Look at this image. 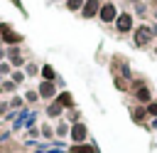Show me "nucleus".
I'll use <instances>...</instances> for the list:
<instances>
[{"mask_svg": "<svg viewBox=\"0 0 157 153\" xmlns=\"http://www.w3.org/2000/svg\"><path fill=\"white\" fill-rule=\"evenodd\" d=\"M0 37H2V42L5 44H10V47H17L20 42H22V35H17L12 27H7V25H0Z\"/></svg>", "mask_w": 157, "mask_h": 153, "instance_id": "nucleus-1", "label": "nucleus"}, {"mask_svg": "<svg viewBox=\"0 0 157 153\" xmlns=\"http://www.w3.org/2000/svg\"><path fill=\"white\" fill-rule=\"evenodd\" d=\"M69 136H71L74 146H78V143H86V136H88V131H86V126H83V123H78V121H76V123L71 126Z\"/></svg>", "mask_w": 157, "mask_h": 153, "instance_id": "nucleus-2", "label": "nucleus"}, {"mask_svg": "<svg viewBox=\"0 0 157 153\" xmlns=\"http://www.w3.org/2000/svg\"><path fill=\"white\" fill-rule=\"evenodd\" d=\"M37 94H39V99H56V89H54V81H42L39 84V89H37Z\"/></svg>", "mask_w": 157, "mask_h": 153, "instance_id": "nucleus-3", "label": "nucleus"}, {"mask_svg": "<svg viewBox=\"0 0 157 153\" xmlns=\"http://www.w3.org/2000/svg\"><path fill=\"white\" fill-rule=\"evenodd\" d=\"M98 7H101V2H98V0H86V2H83V7H81V12H83L86 17H93V15L98 12Z\"/></svg>", "mask_w": 157, "mask_h": 153, "instance_id": "nucleus-4", "label": "nucleus"}, {"mask_svg": "<svg viewBox=\"0 0 157 153\" xmlns=\"http://www.w3.org/2000/svg\"><path fill=\"white\" fill-rule=\"evenodd\" d=\"M113 17H115V7H113L110 2H108V5H103V7H101V20H105V22H110Z\"/></svg>", "mask_w": 157, "mask_h": 153, "instance_id": "nucleus-5", "label": "nucleus"}, {"mask_svg": "<svg viewBox=\"0 0 157 153\" xmlns=\"http://www.w3.org/2000/svg\"><path fill=\"white\" fill-rule=\"evenodd\" d=\"M54 101H59L64 109L74 106V99H71V94H69V91H61V94H56V99H54Z\"/></svg>", "mask_w": 157, "mask_h": 153, "instance_id": "nucleus-6", "label": "nucleus"}, {"mask_svg": "<svg viewBox=\"0 0 157 153\" xmlns=\"http://www.w3.org/2000/svg\"><path fill=\"white\" fill-rule=\"evenodd\" d=\"M61 111H64V106H61L59 101H52V104L47 106V116H52V118H56V116H61Z\"/></svg>", "mask_w": 157, "mask_h": 153, "instance_id": "nucleus-7", "label": "nucleus"}, {"mask_svg": "<svg viewBox=\"0 0 157 153\" xmlns=\"http://www.w3.org/2000/svg\"><path fill=\"white\" fill-rule=\"evenodd\" d=\"M71 153H98V151L88 143H78V146H71Z\"/></svg>", "mask_w": 157, "mask_h": 153, "instance_id": "nucleus-8", "label": "nucleus"}, {"mask_svg": "<svg viewBox=\"0 0 157 153\" xmlns=\"http://www.w3.org/2000/svg\"><path fill=\"white\" fill-rule=\"evenodd\" d=\"M39 72H42V79H44V81H54V79H56V74H54V69H52L49 64H44Z\"/></svg>", "mask_w": 157, "mask_h": 153, "instance_id": "nucleus-9", "label": "nucleus"}, {"mask_svg": "<svg viewBox=\"0 0 157 153\" xmlns=\"http://www.w3.org/2000/svg\"><path fill=\"white\" fill-rule=\"evenodd\" d=\"M118 30H120V32L130 30V15H120V17H118Z\"/></svg>", "mask_w": 157, "mask_h": 153, "instance_id": "nucleus-10", "label": "nucleus"}, {"mask_svg": "<svg viewBox=\"0 0 157 153\" xmlns=\"http://www.w3.org/2000/svg\"><path fill=\"white\" fill-rule=\"evenodd\" d=\"M10 81H12L15 86L22 84V81H25V72H12V79H10Z\"/></svg>", "mask_w": 157, "mask_h": 153, "instance_id": "nucleus-11", "label": "nucleus"}, {"mask_svg": "<svg viewBox=\"0 0 157 153\" xmlns=\"http://www.w3.org/2000/svg\"><path fill=\"white\" fill-rule=\"evenodd\" d=\"M37 99H39V94H37V91H27V94H25V101H29V104H34Z\"/></svg>", "mask_w": 157, "mask_h": 153, "instance_id": "nucleus-12", "label": "nucleus"}, {"mask_svg": "<svg viewBox=\"0 0 157 153\" xmlns=\"http://www.w3.org/2000/svg\"><path fill=\"white\" fill-rule=\"evenodd\" d=\"M66 5H69V10H78V7H83V0H69Z\"/></svg>", "mask_w": 157, "mask_h": 153, "instance_id": "nucleus-13", "label": "nucleus"}, {"mask_svg": "<svg viewBox=\"0 0 157 153\" xmlns=\"http://www.w3.org/2000/svg\"><path fill=\"white\" fill-rule=\"evenodd\" d=\"M22 101H25V99H20V96H12V99H10V106H12V109H20V106H22Z\"/></svg>", "mask_w": 157, "mask_h": 153, "instance_id": "nucleus-14", "label": "nucleus"}, {"mask_svg": "<svg viewBox=\"0 0 157 153\" xmlns=\"http://www.w3.org/2000/svg\"><path fill=\"white\" fill-rule=\"evenodd\" d=\"M66 131H71L66 123H59V126H56V136H66Z\"/></svg>", "mask_w": 157, "mask_h": 153, "instance_id": "nucleus-15", "label": "nucleus"}, {"mask_svg": "<svg viewBox=\"0 0 157 153\" xmlns=\"http://www.w3.org/2000/svg\"><path fill=\"white\" fill-rule=\"evenodd\" d=\"M42 136H44V138H52V136H54L52 126H42Z\"/></svg>", "mask_w": 157, "mask_h": 153, "instance_id": "nucleus-16", "label": "nucleus"}, {"mask_svg": "<svg viewBox=\"0 0 157 153\" xmlns=\"http://www.w3.org/2000/svg\"><path fill=\"white\" fill-rule=\"evenodd\" d=\"M37 72H39V69H37L34 64H27V67H25V74H29V76H32V74H37Z\"/></svg>", "mask_w": 157, "mask_h": 153, "instance_id": "nucleus-17", "label": "nucleus"}, {"mask_svg": "<svg viewBox=\"0 0 157 153\" xmlns=\"http://www.w3.org/2000/svg\"><path fill=\"white\" fill-rule=\"evenodd\" d=\"M137 99H140V101H147V99H150L147 89H140V91H137Z\"/></svg>", "mask_w": 157, "mask_h": 153, "instance_id": "nucleus-18", "label": "nucleus"}, {"mask_svg": "<svg viewBox=\"0 0 157 153\" xmlns=\"http://www.w3.org/2000/svg\"><path fill=\"white\" fill-rule=\"evenodd\" d=\"M0 74H10V64H7V62L0 64Z\"/></svg>", "mask_w": 157, "mask_h": 153, "instance_id": "nucleus-19", "label": "nucleus"}, {"mask_svg": "<svg viewBox=\"0 0 157 153\" xmlns=\"http://www.w3.org/2000/svg\"><path fill=\"white\" fill-rule=\"evenodd\" d=\"M12 89H15L12 81H5V84H2V91H12Z\"/></svg>", "mask_w": 157, "mask_h": 153, "instance_id": "nucleus-20", "label": "nucleus"}, {"mask_svg": "<svg viewBox=\"0 0 157 153\" xmlns=\"http://www.w3.org/2000/svg\"><path fill=\"white\" fill-rule=\"evenodd\" d=\"M150 114H155V116H157V104H152V106H150Z\"/></svg>", "mask_w": 157, "mask_h": 153, "instance_id": "nucleus-21", "label": "nucleus"}, {"mask_svg": "<svg viewBox=\"0 0 157 153\" xmlns=\"http://www.w3.org/2000/svg\"><path fill=\"white\" fill-rule=\"evenodd\" d=\"M0 42H2V37H0Z\"/></svg>", "mask_w": 157, "mask_h": 153, "instance_id": "nucleus-22", "label": "nucleus"}]
</instances>
